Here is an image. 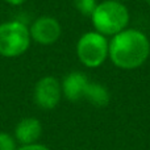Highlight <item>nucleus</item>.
I'll return each instance as SVG.
<instances>
[{"mask_svg": "<svg viewBox=\"0 0 150 150\" xmlns=\"http://www.w3.org/2000/svg\"><path fill=\"white\" fill-rule=\"evenodd\" d=\"M42 134V125L36 117H25L20 120L15 128V138L21 145L37 144Z\"/></svg>", "mask_w": 150, "mask_h": 150, "instance_id": "obj_8", "label": "nucleus"}, {"mask_svg": "<svg viewBox=\"0 0 150 150\" xmlns=\"http://www.w3.org/2000/svg\"><path fill=\"white\" fill-rule=\"evenodd\" d=\"M130 13L124 3L116 0H104L96 5L91 15L95 32L103 36L113 37L125 30L129 25Z\"/></svg>", "mask_w": 150, "mask_h": 150, "instance_id": "obj_2", "label": "nucleus"}, {"mask_svg": "<svg viewBox=\"0 0 150 150\" xmlns=\"http://www.w3.org/2000/svg\"><path fill=\"white\" fill-rule=\"evenodd\" d=\"M33 98L37 107L46 109V111L54 109L61 101V98H62L61 82L52 75H47V76L38 79V82L34 86Z\"/></svg>", "mask_w": 150, "mask_h": 150, "instance_id": "obj_6", "label": "nucleus"}, {"mask_svg": "<svg viewBox=\"0 0 150 150\" xmlns=\"http://www.w3.org/2000/svg\"><path fill=\"white\" fill-rule=\"evenodd\" d=\"M16 150H50V149L46 148L45 145H41V144H30V145H21Z\"/></svg>", "mask_w": 150, "mask_h": 150, "instance_id": "obj_12", "label": "nucleus"}, {"mask_svg": "<svg viewBox=\"0 0 150 150\" xmlns=\"http://www.w3.org/2000/svg\"><path fill=\"white\" fill-rule=\"evenodd\" d=\"M74 5L80 15L91 17L92 12L98 5V1L96 0H74Z\"/></svg>", "mask_w": 150, "mask_h": 150, "instance_id": "obj_10", "label": "nucleus"}, {"mask_svg": "<svg viewBox=\"0 0 150 150\" xmlns=\"http://www.w3.org/2000/svg\"><path fill=\"white\" fill-rule=\"evenodd\" d=\"M116 1H120V3H125V1H129V0H116Z\"/></svg>", "mask_w": 150, "mask_h": 150, "instance_id": "obj_14", "label": "nucleus"}, {"mask_svg": "<svg viewBox=\"0 0 150 150\" xmlns=\"http://www.w3.org/2000/svg\"><path fill=\"white\" fill-rule=\"evenodd\" d=\"M109 41L105 36L95 30L86 32L76 42V57L83 66L96 69L108 58Z\"/></svg>", "mask_w": 150, "mask_h": 150, "instance_id": "obj_4", "label": "nucleus"}, {"mask_svg": "<svg viewBox=\"0 0 150 150\" xmlns=\"http://www.w3.org/2000/svg\"><path fill=\"white\" fill-rule=\"evenodd\" d=\"M84 98L95 107H105L109 103V92L103 84L96 82H88L84 91Z\"/></svg>", "mask_w": 150, "mask_h": 150, "instance_id": "obj_9", "label": "nucleus"}, {"mask_svg": "<svg viewBox=\"0 0 150 150\" xmlns=\"http://www.w3.org/2000/svg\"><path fill=\"white\" fill-rule=\"evenodd\" d=\"M7 4H9V5H12V7H20V5H23V4H25L28 0H4Z\"/></svg>", "mask_w": 150, "mask_h": 150, "instance_id": "obj_13", "label": "nucleus"}, {"mask_svg": "<svg viewBox=\"0 0 150 150\" xmlns=\"http://www.w3.org/2000/svg\"><path fill=\"white\" fill-rule=\"evenodd\" d=\"M16 138L5 132H0V150H16Z\"/></svg>", "mask_w": 150, "mask_h": 150, "instance_id": "obj_11", "label": "nucleus"}, {"mask_svg": "<svg viewBox=\"0 0 150 150\" xmlns=\"http://www.w3.org/2000/svg\"><path fill=\"white\" fill-rule=\"evenodd\" d=\"M32 44L29 26L13 18L0 23V57L17 58L29 50Z\"/></svg>", "mask_w": 150, "mask_h": 150, "instance_id": "obj_3", "label": "nucleus"}, {"mask_svg": "<svg viewBox=\"0 0 150 150\" xmlns=\"http://www.w3.org/2000/svg\"><path fill=\"white\" fill-rule=\"evenodd\" d=\"M88 78L82 71H71L63 78L61 87L62 95L70 101H78L84 98V91L88 84Z\"/></svg>", "mask_w": 150, "mask_h": 150, "instance_id": "obj_7", "label": "nucleus"}, {"mask_svg": "<svg viewBox=\"0 0 150 150\" xmlns=\"http://www.w3.org/2000/svg\"><path fill=\"white\" fill-rule=\"evenodd\" d=\"M149 57V37L136 28H127L109 41L108 58L121 70H134L141 67Z\"/></svg>", "mask_w": 150, "mask_h": 150, "instance_id": "obj_1", "label": "nucleus"}, {"mask_svg": "<svg viewBox=\"0 0 150 150\" xmlns=\"http://www.w3.org/2000/svg\"><path fill=\"white\" fill-rule=\"evenodd\" d=\"M30 38L33 42L42 46L54 45L62 36V26L59 21L53 16H40L29 26Z\"/></svg>", "mask_w": 150, "mask_h": 150, "instance_id": "obj_5", "label": "nucleus"}, {"mask_svg": "<svg viewBox=\"0 0 150 150\" xmlns=\"http://www.w3.org/2000/svg\"><path fill=\"white\" fill-rule=\"evenodd\" d=\"M145 3H146L148 5H150V0H145Z\"/></svg>", "mask_w": 150, "mask_h": 150, "instance_id": "obj_15", "label": "nucleus"}]
</instances>
